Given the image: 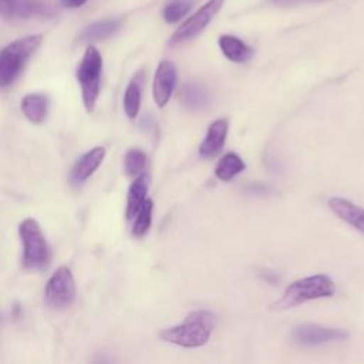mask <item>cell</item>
Returning <instances> with one entry per match:
<instances>
[{
  "mask_svg": "<svg viewBox=\"0 0 364 364\" xmlns=\"http://www.w3.org/2000/svg\"><path fill=\"white\" fill-rule=\"evenodd\" d=\"M216 316L208 310H196L188 314L182 324L165 328L159 337L171 344L185 348L200 347L208 343L212 330L216 326Z\"/></svg>",
  "mask_w": 364,
  "mask_h": 364,
  "instance_id": "cell-1",
  "label": "cell"
},
{
  "mask_svg": "<svg viewBox=\"0 0 364 364\" xmlns=\"http://www.w3.org/2000/svg\"><path fill=\"white\" fill-rule=\"evenodd\" d=\"M43 43L41 34L20 37L0 50V88L10 87Z\"/></svg>",
  "mask_w": 364,
  "mask_h": 364,
  "instance_id": "cell-2",
  "label": "cell"
},
{
  "mask_svg": "<svg viewBox=\"0 0 364 364\" xmlns=\"http://www.w3.org/2000/svg\"><path fill=\"white\" fill-rule=\"evenodd\" d=\"M336 291L334 282L327 274H314L299 279L286 287L282 297L270 307L272 310H287L309 300L330 297Z\"/></svg>",
  "mask_w": 364,
  "mask_h": 364,
  "instance_id": "cell-3",
  "label": "cell"
},
{
  "mask_svg": "<svg viewBox=\"0 0 364 364\" xmlns=\"http://www.w3.org/2000/svg\"><path fill=\"white\" fill-rule=\"evenodd\" d=\"M77 81L81 87V97L87 112H92L101 91L102 55L94 44H88L81 61L78 63Z\"/></svg>",
  "mask_w": 364,
  "mask_h": 364,
  "instance_id": "cell-4",
  "label": "cell"
},
{
  "mask_svg": "<svg viewBox=\"0 0 364 364\" xmlns=\"http://www.w3.org/2000/svg\"><path fill=\"white\" fill-rule=\"evenodd\" d=\"M18 236L23 243V266L27 270L43 269L50 259V247L46 236L33 218H26L18 225Z\"/></svg>",
  "mask_w": 364,
  "mask_h": 364,
  "instance_id": "cell-5",
  "label": "cell"
},
{
  "mask_svg": "<svg viewBox=\"0 0 364 364\" xmlns=\"http://www.w3.org/2000/svg\"><path fill=\"white\" fill-rule=\"evenodd\" d=\"M225 0H206L193 14H191L171 36L169 44L176 46L192 40L200 34L213 17L222 10Z\"/></svg>",
  "mask_w": 364,
  "mask_h": 364,
  "instance_id": "cell-6",
  "label": "cell"
},
{
  "mask_svg": "<svg viewBox=\"0 0 364 364\" xmlns=\"http://www.w3.org/2000/svg\"><path fill=\"white\" fill-rule=\"evenodd\" d=\"M77 294L74 276L67 266H60L48 279L44 289L46 303L53 309H65L73 304Z\"/></svg>",
  "mask_w": 364,
  "mask_h": 364,
  "instance_id": "cell-7",
  "label": "cell"
},
{
  "mask_svg": "<svg viewBox=\"0 0 364 364\" xmlns=\"http://www.w3.org/2000/svg\"><path fill=\"white\" fill-rule=\"evenodd\" d=\"M293 340L303 346H317L330 341H341L348 337V331L343 328L334 327H324L320 324L306 323L301 326L294 327L293 330Z\"/></svg>",
  "mask_w": 364,
  "mask_h": 364,
  "instance_id": "cell-8",
  "label": "cell"
},
{
  "mask_svg": "<svg viewBox=\"0 0 364 364\" xmlns=\"http://www.w3.org/2000/svg\"><path fill=\"white\" fill-rule=\"evenodd\" d=\"M176 67L171 61L162 60L156 67L152 82V97L159 108L165 107L169 98L172 97V92L176 85Z\"/></svg>",
  "mask_w": 364,
  "mask_h": 364,
  "instance_id": "cell-9",
  "label": "cell"
},
{
  "mask_svg": "<svg viewBox=\"0 0 364 364\" xmlns=\"http://www.w3.org/2000/svg\"><path fill=\"white\" fill-rule=\"evenodd\" d=\"M105 158L104 146H94L85 154H82L73 165L70 171V182L73 185H82L102 164Z\"/></svg>",
  "mask_w": 364,
  "mask_h": 364,
  "instance_id": "cell-10",
  "label": "cell"
},
{
  "mask_svg": "<svg viewBox=\"0 0 364 364\" xmlns=\"http://www.w3.org/2000/svg\"><path fill=\"white\" fill-rule=\"evenodd\" d=\"M328 208L341 220L351 225L354 229L364 232V209L344 198H330Z\"/></svg>",
  "mask_w": 364,
  "mask_h": 364,
  "instance_id": "cell-11",
  "label": "cell"
},
{
  "mask_svg": "<svg viewBox=\"0 0 364 364\" xmlns=\"http://www.w3.org/2000/svg\"><path fill=\"white\" fill-rule=\"evenodd\" d=\"M228 121L226 119H216L213 121L206 135L202 141V144L199 145V154L203 158H212L216 154H219V151L222 149L226 135H228Z\"/></svg>",
  "mask_w": 364,
  "mask_h": 364,
  "instance_id": "cell-12",
  "label": "cell"
},
{
  "mask_svg": "<svg viewBox=\"0 0 364 364\" xmlns=\"http://www.w3.org/2000/svg\"><path fill=\"white\" fill-rule=\"evenodd\" d=\"M122 20L121 18H104L94 21L88 24L81 33H80V41L94 44L97 41L107 40L112 37L119 28H121Z\"/></svg>",
  "mask_w": 364,
  "mask_h": 364,
  "instance_id": "cell-13",
  "label": "cell"
},
{
  "mask_svg": "<svg viewBox=\"0 0 364 364\" xmlns=\"http://www.w3.org/2000/svg\"><path fill=\"white\" fill-rule=\"evenodd\" d=\"M48 105L50 102L47 95L40 92L27 94L21 100V111L24 117L36 125L43 124L46 121L48 114Z\"/></svg>",
  "mask_w": 364,
  "mask_h": 364,
  "instance_id": "cell-14",
  "label": "cell"
},
{
  "mask_svg": "<svg viewBox=\"0 0 364 364\" xmlns=\"http://www.w3.org/2000/svg\"><path fill=\"white\" fill-rule=\"evenodd\" d=\"M222 54L233 63H245L253 55L252 47H249L243 40L232 34H223L218 40Z\"/></svg>",
  "mask_w": 364,
  "mask_h": 364,
  "instance_id": "cell-15",
  "label": "cell"
},
{
  "mask_svg": "<svg viewBox=\"0 0 364 364\" xmlns=\"http://www.w3.org/2000/svg\"><path fill=\"white\" fill-rule=\"evenodd\" d=\"M149 188V176L146 173H141L135 178V181L131 183L128 189L127 196V208H125V216L128 220L134 219L142 203L146 200V192Z\"/></svg>",
  "mask_w": 364,
  "mask_h": 364,
  "instance_id": "cell-16",
  "label": "cell"
},
{
  "mask_svg": "<svg viewBox=\"0 0 364 364\" xmlns=\"http://www.w3.org/2000/svg\"><path fill=\"white\" fill-rule=\"evenodd\" d=\"M182 104L186 109L198 112L210 104L208 90L199 82H189L182 90Z\"/></svg>",
  "mask_w": 364,
  "mask_h": 364,
  "instance_id": "cell-17",
  "label": "cell"
},
{
  "mask_svg": "<svg viewBox=\"0 0 364 364\" xmlns=\"http://www.w3.org/2000/svg\"><path fill=\"white\" fill-rule=\"evenodd\" d=\"M142 97V73H136L127 85L124 92V111L128 118L134 119L139 114Z\"/></svg>",
  "mask_w": 364,
  "mask_h": 364,
  "instance_id": "cell-18",
  "label": "cell"
},
{
  "mask_svg": "<svg viewBox=\"0 0 364 364\" xmlns=\"http://www.w3.org/2000/svg\"><path fill=\"white\" fill-rule=\"evenodd\" d=\"M245 162L243 159L235 154V152H228L225 154L219 162L216 164V168H215V176L219 179V181H223V182H228L230 179H233L236 175H239L243 169H245Z\"/></svg>",
  "mask_w": 364,
  "mask_h": 364,
  "instance_id": "cell-19",
  "label": "cell"
},
{
  "mask_svg": "<svg viewBox=\"0 0 364 364\" xmlns=\"http://www.w3.org/2000/svg\"><path fill=\"white\" fill-rule=\"evenodd\" d=\"M152 210H154V202L152 199L146 198V200L142 203V206L134 216L132 235L135 237H142L149 230L152 223Z\"/></svg>",
  "mask_w": 364,
  "mask_h": 364,
  "instance_id": "cell-20",
  "label": "cell"
},
{
  "mask_svg": "<svg viewBox=\"0 0 364 364\" xmlns=\"http://www.w3.org/2000/svg\"><path fill=\"white\" fill-rule=\"evenodd\" d=\"M146 166V154L142 149L131 148L124 156V171L128 176H138Z\"/></svg>",
  "mask_w": 364,
  "mask_h": 364,
  "instance_id": "cell-21",
  "label": "cell"
},
{
  "mask_svg": "<svg viewBox=\"0 0 364 364\" xmlns=\"http://www.w3.org/2000/svg\"><path fill=\"white\" fill-rule=\"evenodd\" d=\"M192 4V0H171L165 4L162 17L168 24H175L191 11Z\"/></svg>",
  "mask_w": 364,
  "mask_h": 364,
  "instance_id": "cell-22",
  "label": "cell"
},
{
  "mask_svg": "<svg viewBox=\"0 0 364 364\" xmlns=\"http://www.w3.org/2000/svg\"><path fill=\"white\" fill-rule=\"evenodd\" d=\"M272 188L270 186H266L263 183H252L247 186V192L249 193H253V195H266Z\"/></svg>",
  "mask_w": 364,
  "mask_h": 364,
  "instance_id": "cell-23",
  "label": "cell"
},
{
  "mask_svg": "<svg viewBox=\"0 0 364 364\" xmlns=\"http://www.w3.org/2000/svg\"><path fill=\"white\" fill-rule=\"evenodd\" d=\"M88 0H63V4L68 9H78L81 6H84Z\"/></svg>",
  "mask_w": 364,
  "mask_h": 364,
  "instance_id": "cell-24",
  "label": "cell"
},
{
  "mask_svg": "<svg viewBox=\"0 0 364 364\" xmlns=\"http://www.w3.org/2000/svg\"><path fill=\"white\" fill-rule=\"evenodd\" d=\"M303 1H311V0H277V3L284 4V6H290V4H299ZM314 1V0H313Z\"/></svg>",
  "mask_w": 364,
  "mask_h": 364,
  "instance_id": "cell-25",
  "label": "cell"
}]
</instances>
